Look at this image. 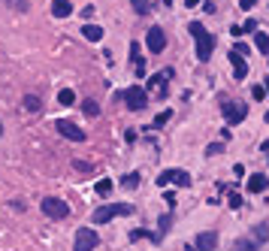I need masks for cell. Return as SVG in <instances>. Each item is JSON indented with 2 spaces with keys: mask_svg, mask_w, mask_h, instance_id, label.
I'll list each match as a JSON object with an SVG mask.
<instances>
[{
  "mask_svg": "<svg viewBox=\"0 0 269 251\" xmlns=\"http://www.w3.org/2000/svg\"><path fill=\"white\" fill-rule=\"evenodd\" d=\"M191 33L197 39V58H200V64H206L212 58V52H215V36L206 31L200 22H191Z\"/></svg>",
  "mask_w": 269,
  "mask_h": 251,
  "instance_id": "1",
  "label": "cell"
},
{
  "mask_svg": "<svg viewBox=\"0 0 269 251\" xmlns=\"http://www.w3.org/2000/svg\"><path fill=\"white\" fill-rule=\"evenodd\" d=\"M130 212H133L130 203H109V206H100V209L94 212V224H109L112 218H118V215H130Z\"/></svg>",
  "mask_w": 269,
  "mask_h": 251,
  "instance_id": "2",
  "label": "cell"
},
{
  "mask_svg": "<svg viewBox=\"0 0 269 251\" xmlns=\"http://www.w3.org/2000/svg\"><path fill=\"white\" fill-rule=\"evenodd\" d=\"M97 245H100L97 230H91V227H79V233H76V239H73V251H94Z\"/></svg>",
  "mask_w": 269,
  "mask_h": 251,
  "instance_id": "3",
  "label": "cell"
},
{
  "mask_svg": "<svg viewBox=\"0 0 269 251\" xmlns=\"http://www.w3.org/2000/svg\"><path fill=\"white\" fill-rule=\"evenodd\" d=\"M121 97H124V103H127L130 112H142V109L148 106V94H145V88H139V85H130Z\"/></svg>",
  "mask_w": 269,
  "mask_h": 251,
  "instance_id": "4",
  "label": "cell"
},
{
  "mask_svg": "<svg viewBox=\"0 0 269 251\" xmlns=\"http://www.w3.org/2000/svg\"><path fill=\"white\" fill-rule=\"evenodd\" d=\"M42 215H49V218H55V221H64L70 215V206L64 200H58V197H46L42 200Z\"/></svg>",
  "mask_w": 269,
  "mask_h": 251,
  "instance_id": "5",
  "label": "cell"
},
{
  "mask_svg": "<svg viewBox=\"0 0 269 251\" xmlns=\"http://www.w3.org/2000/svg\"><path fill=\"white\" fill-rule=\"evenodd\" d=\"M158 185H178V188H191V176L185 170H164Z\"/></svg>",
  "mask_w": 269,
  "mask_h": 251,
  "instance_id": "6",
  "label": "cell"
},
{
  "mask_svg": "<svg viewBox=\"0 0 269 251\" xmlns=\"http://www.w3.org/2000/svg\"><path fill=\"white\" fill-rule=\"evenodd\" d=\"M55 130H58L64 139H70V142H82V139H85V130H79V124H73L67 118H58V121H55Z\"/></svg>",
  "mask_w": 269,
  "mask_h": 251,
  "instance_id": "7",
  "label": "cell"
},
{
  "mask_svg": "<svg viewBox=\"0 0 269 251\" xmlns=\"http://www.w3.org/2000/svg\"><path fill=\"white\" fill-rule=\"evenodd\" d=\"M145 46H148L154 55H161V52L167 49V33H164V28H151V31L145 33Z\"/></svg>",
  "mask_w": 269,
  "mask_h": 251,
  "instance_id": "8",
  "label": "cell"
},
{
  "mask_svg": "<svg viewBox=\"0 0 269 251\" xmlns=\"http://www.w3.org/2000/svg\"><path fill=\"white\" fill-rule=\"evenodd\" d=\"M245 115H248V106H245V103H227V106H224V118H227L230 124L245 121Z\"/></svg>",
  "mask_w": 269,
  "mask_h": 251,
  "instance_id": "9",
  "label": "cell"
},
{
  "mask_svg": "<svg viewBox=\"0 0 269 251\" xmlns=\"http://www.w3.org/2000/svg\"><path fill=\"white\" fill-rule=\"evenodd\" d=\"M215 245H218V233H215V230L200 233V236H197V242H194V248H197V251H215Z\"/></svg>",
  "mask_w": 269,
  "mask_h": 251,
  "instance_id": "10",
  "label": "cell"
},
{
  "mask_svg": "<svg viewBox=\"0 0 269 251\" xmlns=\"http://www.w3.org/2000/svg\"><path fill=\"white\" fill-rule=\"evenodd\" d=\"M227 58H230V64H233V76L236 79H245V76H248V61H245L242 55H236V52H230Z\"/></svg>",
  "mask_w": 269,
  "mask_h": 251,
  "instance_id": "11",
  "label": "cell"
},
{
  "mask_svg": "<svg viewBox=\"0 0 269 251\" xmlns=\"http://www.w3.org/2000/svg\"><path fill=\"white\" fill-rule=\"evenodd\" d=\"M266 188H269V179L263 173H254V176L248 179V194H263Z\"/></svg>",
  "mask_w": 269,
  "mask_h": 251,
  "instance_id": "12",
  "label": "cell"
},
{
  "mask_svg": "<svg viewBox=\"0 0 269 251\" xmlns=\"http://www.w3.org/2000/svg\"><path fill=\"white\" fill-rule=\"evenodd\" d=\"M70 12H73V3H70V0H52V15H55V18H67Z\"/></svg>",
  "mask_w": 269,
  "mask_h": 251,
  "instance_id": "13",
  "label": "cell"
},
{
  "mask_svg": "<svg viewBox=\"0 0 269 251\" xmlns=\"http://www.w3.org/2000/svg\"><path fill=\"white\" fill-rule=\"evenodd\" d=\"M82 36L91 39V43H100L103 39V28H97V25H85V28H82Z\"/></svg>",
  "mask_w": 269,
  "mask_h": 251,
  "instance_id": "14",
  "label": "cell"
},
{
  "mask_svg": "<svg viewBox=\"0 0 269 251\" xmlns=\"http://www.w3.org/2000/svg\"><path fill=\"white\" fill-rule=\"evenodd\" d=\"M130 55H133V70H136V76H145V61H142V55H139V46H130Z\"/></svg>",
  "mask_w": 269,
  "mask_h": 251,
  "instance_id": "15",
  "label": "cell"
},
{
  "mask_svg": "<svg viewBox=\"0 0 269 251\" xmlns=\"http://www.w3.org/2000/svg\"><path fill=\"white\" fill-rule=\"evenodd\" d=\"M82 112H85L88 118H97V115H100V103H97V100H85V103H82Z\"/></svg>",
  "mask_w": 269,
  "mask_h": 251,
  "instance_id": "16",
  "label": "cell"
},
{
  "mask_svg": "<svg viewBox=\"0 0 269 251\" xmlns=\"http://www.w3.org/2000/svg\"><path fill=\"white\" fill-rule=\"evenodd\" d=\"M58 103H61V106H70V103H76V91H70V88H61V91H58Z\"/></svg>",
  "mask_w": 269,
  "mask_h": 251,
  "instance_id": "17",
  "label": "cell"
},
{
  "mask_svg": "<svg viewBox=\"0 0 269 251\" xmlns=\"http://www.w3.org/2000/svg\"><path fill=\"white\" fill-rule=\"evenodd\" d=\"M254 46H257L263 55H269V33H254Z\"/></svg>",
  "mask_w": 269,
  "mask_h": 251,
  "instance_id": "18",
  "label": "cell"
},
{
  "mask_svg": "<svg viewBox=\"0 0 269 251\" xmlns=\"http://www.w3.org/2000/svg\"><path fill=\"white\" fill-rule=\"evenodd\" d=\"M25 109H28V112H39V109H42V103H39V97L28 94V97H25Z\"/></svg>",
  "mask_w": 269,
  "mask_h": 251,
  "instance_id": "19",
  "label": "cell"
},
{
  "mask_svg": "<svg viewBox=\"0 0 269 251\" xmlns=\"http://www.w3.org/2000/svg\"><path fill=\"white\" fill-rule=\"evenodd\" d=\"M130 3H133V9L139 15H148V12H151V3H148V0H130Z\"/></svg>",
  "mask_w": 269,
  "mask_h": 251,
  "instance_id": "20",
  "label": "cell"
},
{
  "mask_svg": "<svg viewBox=\"0 0 269 251\" xmlns=\"http://www.w3.org/2000/svg\"><path fill=\"white\" fill-rule=\"evenodd\" d=\"M139 179H142L139 173H127V176L121 179V185H124V188H136V185H139Z\"/></svg>",
  "mask_w": 269,
  "mask_h": 251,
  "instance_id": "21",
  "label": "cell"
},
{
  "mask_svg": "<svg viewBox=\"0 0 269 251\" xmlns=\"http://www.w3.org/2000/svg\"><path fill=\"white\" fill-rule=\"evenodd\" d=\"M221 152H224V142H212V145H206V155H209V157L221 155Z\"/></svg>",
  "mask_w": 269,
  "mask_h": 251,
  "instance_id": "22",
  "label": "cell"
},
{
  "mask_svg": "<svg viewBox=\"0 0 269 251\" xmlns=\"http://www.w3.org/2000/svg\"><path fill=\"white\" fill-rule=\"evenodd\" d=\"M109 191H112V182H109V179H100V182H97V194H100V197H106Z\"/></svg>",
  "mask_w": 269,
  "mask_h": 251,
  "instance_id": "23",
  "label": "cell"
},
{
  "mask_svg": "<svg viewBox=\"0 0 269 251\" xmlns=\"http://www.w3.org/2000/svg\"><path fill=\"white\" fill-rule=\"evenodd\" d=\"M266 224H257V230H254V236H257V242H263V239H266Z\"/></svg>",
  "mask_w": 269,
  "mask_h": 251,
  "instance_id": "24",
  "label": "cell"
},
{
  "mask_svg": "<svg viewBox=\"0 0 269 251\" xmlns=\"http://www.w3.org/2000/svg\"><path fill=\"white\" fill-rule=\"evenodd\" d=\"M169 115H172L169 109H167V112H161V115L154 118V127H164V124H167V121H169Z\"/></svg>",
  "mask_w": 269,
  "mask_h": 251,
  "instance_id": "25",
  "label": "cell"
},
{
  "mask_svg": "<svg viewBox=\"0 0 269 251\" xmlns=\"http://www.w3.org/2000/svg\"><path fill=\"white\" fill-rule=\"evenodd\" d=\"M251 97H254V100H263V97H266V91H263L260 85H254V88H251Z\"/></svg>",
  "mask_w": 269,
  "mask_h": 251,
  "instance_id": "26",
  "label": "cell"
},
{
  "mask_svg": "<svg viewBox=\"0 0 269 251\" xmlns=\"http://www.w3.org/2000/svg\"><path fill=\"white\" fill-rule=\"evenodd\" d=\"M236 55H242V58H245V55H248V43H236V49H233Z\"/></svg>",
  "mask_w": 269,
  "mask_h": 251,
  "instance_id": "27",
  "label": "cell"
},
{
  "mask_svg": "<svg viewBox=\"0 0 269 251\" xmlns=\"http://www.w3.org/2000/svg\"><path fill=\"white\" fill-rule=\"evenodd\" d=\"M242 206V197L239 194H230V209H239Z\"/></svg>",
  "mask_w": 269,
  "mask_h": 251,
  "instance_id": "28",
  "label": "cell"
},
{
  "mask_svg": "<svg viewBox=\"0 0 269 251\" xmlns=\"http://www.w3.org/2000/svg\"><path fill=\"white\" fill-rule=\"evenodd\" d=\"M248 31H257V22H254V18H248V22H245V28H242V33H248Z\"/></svg>",
  "mask_w": 269,
  "mask_h": 251,
  "instance_id": "29",
  "label": "cell"
},
{
  "mask_svg": "<svg viewBox=\"0 0 269 251\" xmlns=\"http://www.w3.org/2000/svg\"><path fill=\"white\" fill-rule=\"evenodd\" d=\"M9 3H12V6H18V12H25V9H28V0H9Z\"/></svg>",
  "mask_w": 269,
  "mask_h": 251,
  "instance_id": "30",
  "label": "cell"
},
{
  "mask_svg": "<svg viewBox=\"0 0 269 251\" xmlns=\"http://www.w3.org/2000/svg\"><path fill=\"white\" fill-rule=\"evenodd\" d=\"M142 236H151V233H148V230H133V233H130V239H142Z\"/></svg>",
  "mask_w": 269,
  "mask_h": 251,
  "instance_id": "31",
  "label": "cell"
},
{
  "mask_svg": "<svg viewBox=\"0 0 269 251\" xmlns=\"http://www.w3.org/2000/svg\"><path fill=\"white\" fill-rule=\"evenodd\" d=\"M254 3H257V0H242V3H239V6H242V9H251V6H254Z\"/></svg>",
  "mask_w": 269,
  "mask_h": 251,
  "instance_id": "32",
  "label": "cell"
},
{
  "mask_svg": "<svg viewBox=\"0 0 269 251\" xmlns=\"http://www.w3.org/2000/svg\"><path fill=\"white\" fill-rule=\"evenodd\" d=\"M197 3H200V0H185V6H197Z\"/></svg>",
  "mask_w": 269,
  "mask_h": 251,
  "instance_id": "33",
  "label": "cell"
},
{
  "mask_svg": "<svg viewBox=\"0 0 269 251\" xmlns=\"http://www.w3.org/2000/svg\"><path fill=\"white\" fill-rule=\"evenodd\" d=\"M263 91H266V94H269V79H266V88H263ZM266 121H269V112H266Z\"/></svg>",
  "mask_w": 269,
  "mask_h": 251,
  "instance_id": "34",
  "label": "cell"
},
{
  "mask_svg": "<svg viewBox=\"0 0 269 251\" xmlns=\"http://www.w3.org/2000/svg\"><path fill=\"white\" fill-rule=\"evenodd\" d=\"M263 152H269V139H266V142H263Z\"/></svg>",
  "mask_w": 269,
  "mask_h": 251,
  "instance_id": "35",
  "label": "cell"
},
{
  "mask_svg": "<svg viewBox=\"0 0 269 251\" xmlns=\"http://www.w3.org/2000/svg\"><path fill=\"white\" fill-rule=\"evenodd\" d=\"M164 3H167V6H172V0H164Z\"/></svg>",
  "mask_w": 269,
  "mask_h": 251,
  "instance_id": "36",
  "label": "cell"
},
{
  "mask_svg": "<svg viewBox=\"0 0 269 251\" xmlns=\"http://www.w3.org/2000/svg\"><path fill=\"white\" fill-rule=\"evenodd\" d=\"M0 136H3V124H0Z\"/></svg>",
  "mask_w": 269,
  "mask_h": 251,
  "instance_id": "37",
  "label": "cell"
}]
</instances>
